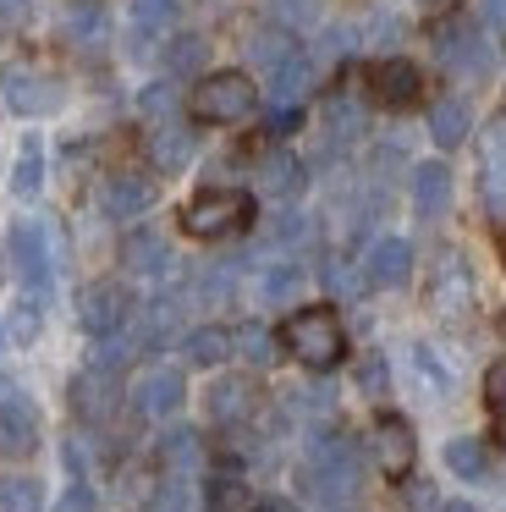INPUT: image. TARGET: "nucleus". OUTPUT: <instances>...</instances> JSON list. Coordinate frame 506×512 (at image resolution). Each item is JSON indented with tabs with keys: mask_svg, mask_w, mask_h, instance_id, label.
<instances>
[{
	"mask_svg": "<svg viewBox=\"0 0 506 512\" xmlns=\"http://www.w3.org/2000/svg\"><path fill=\"white\" fill-rule=\"evenodd\" d=\"M495 435L506 441V408H495Z\"/></svg>",
	"mask_w": 506,
	"mask_h": 512,
	"instance_id": "de8ad7c7",
	"label": "nucleus"
},
{
	"mask_svg": "<svg viewBox=\"0 0 506 512\" xmlns=\"http://www.w3.org/2000/svg\"><path fill=\"white\" fill-rule=\"evenodd\" d=\"M259 188L270 193V199H292V193L303 188V166H297V155H286V149L264 155V166H259Z\"/></svg>",
	"mask_w": 506,
	"mask_h": 512,
	"instance_id": "4be33fe9",
	"label": "nucleus"
},
{
	"mask_svg": "<svg viewBox=\"0 0 506 512\" xmlns=\"http://www.w3.org/2000/svg\"><path fill=\"white\" fill-rule=\"evenodd\" d=\"M253 408H259V391H253V380H215V391H209V413H215L220 424L253 419Z\"/></svg>",
	"mask_w": 506,
	"mask_h": 512,
	"instance_id": "a211bd4d",
	"label": "nucleus"
},
{
	"mask_svg": "<svg viewBox=\"0 0 506 512\" xmlns=\"http://www.w3.org/2000/svg\"><path fill=\"white\" fill-rule=\"evenodd\" d=\"M171 105H176V89H171V83H154V89L143 94V116H165Z\"/></svg>",
	"mask_w": 506,
	"mask_h": 512,
	"instance_id": "4c0bfd02",
	"label": "nucleus"
},
{
	"mask_svg": "<svg viewBox=\"0 0 506 512\" xmlns=\"http://www.w3.org/2000/svg\"><path fill=\"white\" fill-rule=\"evenodd\" d=\"M468 298H473V287H468V270H462V259H440L435 303H440L446 314H457V309H468Z\"/></svg>",
	"mask_w": 506,
	"mask_h": 512,
	"instance_id": "393cba45",
	"label": "nucleus"
},
{
	"mask_svg": "<svg viewBox=\"0 0 506 512\" xmlns=\"http://www.w3.org/2000/svg\"><path fill=\"white\" fill-rule=\"evenodd\" d=\"M479 17L495 28H506V0H479Z\"/></svg>",
	"mask_w": 506,
	"mask_h": 512,
	"instance_id": "a18cd8bd",
	"label": "nucleus"
},
{
	"mask_svg": "<svg viewBox=\"0 0 506 512\" xmlns=\"http://www.w3.org/2000/svg\"><path fill=\"white\" fill-rule=\"evenodd\" d=\"M369 100L391 105V111H407L418 100V67L413 61H380V67H369Z\"/></svg>",
	"mask_w": 506,
	"mask_h": 512,
	"instance_id": "9b49d317",
	"label": "nucleus"
},
{
	"mask_svg": "<svg viewBox=\"0 0 506 512\" xmlns=\"http://www.w3.org/2000/svg\"><path fill=\"white\" fill-rule=\"evenodd\" d=\"M429 133H435L440 149L462 144V138H468V105H462V100H440L435 111H429Z\"/></svg>",
	"mask_w": 506,
	"mask_h": 512,
	"instance_id": "bb28decb",
	"label": "nucleus"
},
{
	"mask_svg": "<svg viewBox=\"0 0 506 512\" xmlns=\"http://www.w3.org/2000/svg\"><path fill=\"white\" fill-rule=\"evenodd\" d=\"M0 89H6V105H11V111H22V116H44V111L61 105L55 78H50V72H39V67H6V72H0Z\"/></svg>",
	"mask_w": 506,
	"mask_h": 512,
	"instance_id": "1a4fd4ad",
	"label": "nucleus"
},
{
	"mask_svg": "<svg viewBox=\"0 0 506 512\" xmlns=\"http://www.w3.org/2000/svg\"><path fill=\"white\" fill-rule=\"evenodd\" d=\"M33 441H39V424H33V408L22 397H0V457H22L33 452Z\"/></svg>",
	"mask_w": 506,
	"mask_h": 512,
	"instance_id": "f3484780",
	"label": "nucleus"
},
{
	"mask_svg": "<svg viewBox=\"0 0 506 512\" xmlns=\"http://www.w3.org/2000/svg\"><path fill=\"white\" fill-rule=\"evenodd\" d=\"M303 265H264V276H259V298L264 303H292L297 292H303Z\"/></svg>",
	"mask_w": 506,
	"mask_h": 512,
	"instance_id": "cd10ccee",
	"label": "nucleus"
},
{
	"mask_svg": "<svg viewBox=\"0 0 506 512\" xmlns=\"http://www.w3.org/2000/svg\"><path fill=\"white\" fill-rule=\"evenodd\" d=\"M28 17V0H0V28H17Z\"/></svg>",
	"mask_w": 506,
	"mask_h": 512,
	"instance_id": "c03bdc74",
	"label": "nucleus"
},
{
	"mask_svg": "<svg viewBox=\"0 0 506 512\" xmlns=\"http://www.w3.org/2000/svg\"><path fill=\"white\" fill-rule=\"evenodd\" d=\"M17 193H22V199H33V193H39V144H28V149H22V166H17Z\"/></svg>",
	"mask_w": 506,
	"mask_h": 512,
	"instance_id": "e433bc0d",
	"label": "nucleus"
},
{
	"mask_svg": "<svg viewBox=\"0 0 506 512\" xmlns=\"http://www.w3.org/2000/svg\"><path fill=\"white\" fill-rule=\"evenodd\" d=\"M308 89H314V61L308 56H292L286 67H275L270 72V105H275V127H292V116H297V105L308 100Z\"/></svg>",
	"mask_w": 506,
	"mask_h": 512,
	"instance_id": "9d476101",
	"label": "nucleus"
},
{
	"mask_svg": "<svg viewBox=\"0 0 506 512\" xmlns=\"http://www.w3.org/2000/svg\"><path fill=\"white\" fill-rule=\"evenodd\" d=\"M231 347H237L248 364H270V358H275V336L264 331V325H242V331L231 336Z\"/></svg>",
	"mask_w": 506,
	"mask_h": 512,
	"instance_id": "72a5a7b5",
	"label": "nucleus"
},
{
	"mask_svg": "<svg viewBox=\"0 0 506 512\" xmlns=\"http://www.w3.org/2000/svg\"><path fill=\"white\" fill-rule=\"evenodd\" d=\"M374 463H380L391 479H402L407 468H413V424L396 419V413H385V419L374 424Z\"/></svg>",
	"mask_w": 506,
	"mask_h": 512,
	"instance_id": "ddd939ff",
	"label": "nucleus"
},
{
	"mask_svg": "<svg viewBox=\"0 0 506 512\" xmlns=\"http://www.w3.org/2000/svg\"><path fill=\"white\" fill-rule=\"evenodd\" d=\"M424 6H446V0H424Z\"/></svg>",
	"mask_w": 506,
	"mask_h": 512,
	"instance_id": "8fccbe9b",
	"label": "nucleus"
},
{
	"mask_svg": "<svg viewBox=\"0 0 506 512\" xmlns=\"http://www.w3.org/2000/svg\"><path fill=\"white\" fill-rule=\"evenodd\" d=\"M407 501H413L418 512H440L435 507V490H429V485H413V490H407Z\"/></svg>",
	"mask_w": 506,
	"mask_h": 512,
	"instance_id": "49530a36",
	"label": "nucleus"
},
{
	"mask_svg": "<svg viewBox=\"0 0 506 512\" xmlns=\"http://www.w3.org/2000/svg\"><path fill=\"white\" fill-rule=\"evenodd\" d=\"M154 512H193V496H187V479H165L160 485V501H154Z\"/></svg>",
	"mask_w": 506,
	"mask_h": 512,
	"instance_id": "c9c22d12",
	"label": "nucleus"
},
{
	"mask_svg": "<svg viewBox=\"0 0 506 512\" xmlns=\"http://www.w3.org/2000/svg\"><path fill=\"white\" fill-rule=\"evenodd\" d=\"M446 199H451V171L440 166V160H429V166H418L413 171V204L424 215H440L446 210Z\"/></svg>",
	"mask_w": 506,
	"mask_h": 512,
	"instance_id": "b1692460",
	"label": "nucleus"
},
{
	"mask_svg": "<svg viewBox=\"0 0 506 512\" xmlns=\"http://www.w3.org/2000/svg\"><path fill=\"white\" fill-rule=\"evenodd\" d=\"M116 402H121V391H116V375H110V369H88V375H77L72 380V408L83 413V419H110V413H116Z\"/></svg>",
	"mask_w": 506,
	"mask_h": 512,
	"instance_id": "4468645a",
	"label": "nucleus"
},
{
	"mask_svg": "<svg viewBox=\"0 0 506 512\" xmlns=\"http://www.w3.org/2000/svg\"><path fill=\"white\" fill-rule=\"evenodd\" d=\"M55 512H94V496H88L83 485H72V490H66V501H61Z\"/></svg>",
	"mask_w": 506,
	"mask_h": 512,
	"instance_id": "37998d69",
	"label": "nucleus"
},
{
	"mask_svg": "<svg viewBox=\"0 0 506 512\" xmlns=\"http://www.w3.org/2000/svg\"><path fill=\"white\" fill-rule=\"evenodd\" d=\"M11 259H17V276L28 281V292L50 298V276H55V254H50V232L39 221H22L11 232Z\"/></svg>",
	"mask_w": 506,
	"mask_h": 512,
	"instance_id": "6e6552de",
	"label": "nucleus"
},
{
	"mask_svg": "<svg viewBox=\"0 0 506 512\" xmlns=\"http://www.w3.org/2000/svg\"><path fill=\"white\" fill-rule=\"evenodd\" d=\"M176 28V0H132L127 12V34H132V50H149L154 39H165Z\"/></svg>",
	"mask_w": 506,
	"mask_h": 512,
	"instance_id": "dca6fc26",
	"label": "nucleus"
},
{
	"mask_svg": "<svg viewBox=\"0 0 506 512\" xmlns=\"http://www.w3.org/2000/svg\"><path fill=\"white\" fill-rule=\"evenodd\" d=\"M479 193H484V210L495 221H506V116H495L479 138Z\"/></svg>",
	"mask_w": 506,
	"mask_h": 512,
	"instance_id": "0eeeda50",
	"label": "nucleus"
},
{
	"mask_svg": "<svg viewBox=\"0 0 506 512\" xmlns=\"http://www.w3.org/2000/svg\"><path fill=\"white\" fill-rule=\"evenodd\" d=\"M33 331H39V309H33V303H22V309L11 314V336H17V342H33Z\"/></svg>",
	"mask_w": 506,
	"mask_h": 512,
	"instance_id": "ea45409f",
	"label": "nucleus"
},
{
	"mask_svg": "<svg viewBox=\"0 0 506 512\" xmlns=\"http://www.w3.org/2000/svg\"><path fill=\"white\" fill-rule=\"evenodd\" d=\"M325 281H330L336 292H358V276H352V270L341 265V259H330V265H325Z\"/></svg>",
	"mask_w": 506,
	"mask_h": 512,
	"instance_id": "79ce46f5",
	"label": "nucleus"
},
{
	"mask_svg": "<svg viewBox=\"0 0 506 512\" xmlns=\"http://www.w3.org/2000/svg\"><path fill=\"white\" fill-rule=\"evenodd\" d=\"M160 463L171 468L176 479H187V474L198 468V435H193V430H171V435L160 441Z\"/></svg>",
	"mask_w": 506,
	"mask_h": 512,
	"instance_id": "c756f323",
	"label": "nucleus"
},
{
	"mask_svg": "<svg viewBox=\"0 0 506 512\" xmlns=\"http://www.w3.org/2000/svg\"><path fill=\"white\" fill-rule=\"evenodd\" d=\"M363 127H369V116H363V105L352 100V94H336V100L325 105V138L330 144H352V138L363 133Z\"/></svg>",
	"mask_w": 506,
	"mask_h": 512,
	"instance_id": "5701e85b",
	"label": "nucleus"
},
{
	"mask_svg": "<svg viewBox=\"0 0 506 512\" xmlns=\"http://www.w3.org/2000/svg\"><path fill=\"white\" fill-rule=\"evenodd\" d=\"M440 512H473V507H462V501H451V507H440Z\"/></svg>",
	"mask_w": 506,
	"mask_h": 512,
	"instance_id": "09e8293b",
	"label": "nucleus"
},
{
	"mask_svg": "<svg viewBox=\"0 0 506 512\" xmlns=\"http://www.w3.org/2000/svg\"><path fill=\"white\" fill-rule=\"evenodd\" d=\"M253 100H259V89L242 72H215V78H204L187 94V111H193V122L220 127V122H242L253 111Z\"/></svg>",
	"mask_w": 506,
	"mask_h": 512,
	"instance_id": "7ed1b4c3",
	"label": "nucleus"
},
{
	"mask_svg": "<svg viewBox=\"0 0 506 512\" xmlns=\"http://www.w3.org/2000/svg\"><path fill=\"white\" fill-rule=\"evenodd\" d=\"M248 221H253V199L242 188H209L182 210V226L193 237H226V232H242Z\"/></svg>",
	"mask_w": 506,
	"mask_h": 512,
	"instance_id": "20e7f679",
	"label": "nucleus"
},
{
	"mask_svg": "<svg viewBox=\"0 0 506 512\" xmlns=\"http://www.w3.org/2000/svg\"><path fill=\"white\" fill-rule=\"evenodd\" d=\"M363 276H369V287H402L413 276V248L402 237H380L363 259Z\"/></svg>",
	"mask_w": 506,
	"mask_h": 512,
	"instance_id": "2eb2a0df",
	"label": "nucleus"
},
{
	"mask_svg": "<svg viewBox=\"0 0 506 512\" xmlns=\"http://www.w3.org/2000/svg\"><path fill=\"white\" fill-rule=\"evenodd\" d=\"M149 155H154V166H160V171H182L187 160H193V133H187V127H176V122L154 127Z\"/></svg>",
	"mask_w": 506,
	"mask_h": 512,
	"instance_id": "412c9836",
	"label": "nucleus"
},
{
	"mask_svg": "<svg viewBox=\"0 0 506 512\" xmlns=\"http://www.w3.org/2000/svg\"><path fill=\"white\" fill-rule=\"evenodd\" d=\"M121 259H127L132 276H165V270H171V248H165L160 232H132L127 248H121Z\"/></svg>",
	"mask_w": 506,
	"mask_h": 512,
	"instance_id": "6ab92c4d",
	"label": "nucleus"
},
{
	"mask_svg": "<svg viewBox=\"0 0 506 512\" xmlns=\"http://www.w3.org/2000/svg\"><path fill=\"white\" fill-rule=\"evenodd\" d=\"M209 501H215V512H253V507H259V501H253V490L242 485V479H215Z\"/></svg>",
	"mask_w": 506,
	"mask_h": 512,
	"instance_id": "f704fd0d",
	"label": "nucleus"
},
{
	"mask_svg": "<svg viewBox=\"0 0 506 512\" xmlns=\"http://www.w3.org/2000/svg\"><path fill=\"white\" fill-rule=\"evenodd\" d=\"M281 342H286V353H292L297 364H308V369H330V364H341V353H347L341 320L330 309H297L292 320H286Z\"/></svg>",
	"mask_w": 506,
	"mask_h": 512,
	"instance_id": "f03ea898",
	"label": "nucleus"
},
{
	"mask_svg": "<svg viewBox=\"0 0 506 512\" xmlns=\"http://www.w3.org/2000/svg\"><path fill=\"white\" fill-rule=\"evenodd\" d=\"M435 56H440V67L446 72H457V78H484V72L495 67V45H490V34L484 28H473V23H440L435 28Z\"/></svg>",
	"mask_w": 506,
	"mask_h": 512,
	"instance_id": "39448f33",
	"label": "nucleus"
},
{
	"mask_svg": "<svg viewBox=\"0 0 506 512\" xmlns=\"http://www.w3.org/2000/svg\"><path fill=\"white\" fill-rule=\"evenodd\" d=\"M204 39H198V34H182V39H171V50H165V67H171L176 72V78H187V72H198V67H204Z\"/></svg>",
	"mask_w": 506,
	"mask_h": 512,
	"instance_id": "473e14b6",
	"label": "nucleus"
},
{
	"mask_svg": "<svg viewBox=\"0 0 506 512\" xmlns=\"http://www.w3.org/2000/svg\"><path fill=\"white\" fill-rule=\"evenodd\" d=\"M446 468L457 479H484L490 474V452H484V441H468V435H462V441L446 446Z\"/></svg>",
	"mask_w": 506,
	"mask_h": 512,
	"instance_id": "c85d7f7f",
	"label": "nucleus"
},
{
	"mask_svg": "<svg viewBox=\"0 0 506 512\" xmlns=\"http://www.w3.org/2000/svg\"><path fill=\"white\" fill-rule=\"evenodd\" d=\"M358 386L369 391V397H380V391H385V358H363V369H358Z\"/></svg>",
	"mask_w": 506,
	"mask_h": 512,
	"instance_id": "58836bf2",
	"label": "nucleus"
},
{
	"mask_svg": "<svg viewBox=\"0 0 506 512\" xmlns=\"http://www.w3.org/2000/svg\"><path fill=\"white\" fill-rule=\"evenodd\" d=\"M484 397H490L495 408H506V358L490 369V375H484Z\"/></svg>",
	"mask_w": 506,
	"mask_h": 512,
	"instance_id": "a19ab883",
	"label": "nucleus"
},
{
	"mask_svg": "<svg viewBox=\"0 0 506 512\" xmlns=\"http://www.w3.org/2000/svg\"><path fill=\"white\" fill-rule=\"evenodd\" d=\"M77 320H83V331L88 336H116V331H127V320H132V298H127V287H116V281H94V287L77 298Z\"/></svg>",
	"mask_w": 506,
	"mask_h": 512,
	"instance_id": "423d86ee",
	"label": "nucleus"
},
{
	"mask_svg": "<svg viewBox=\"0 0 506 512\" xmlns=\"http://www.w3.org/2000/svg\"><path fill=\"white\" fill-rule=\"evenodd\" d=\"M253 61H259L264 72H275V67H286V61L297 56L292 50V39H286V28H259V34H253Z\"/></svg>",
	"mask_w": 506,
	"mask_h": 512,
	"instance_id": "7c9ffc66",
	"label": "nucleus"
},
{
	"mask_svg": "<svg viewBox=\"0 0 506 512\" xmlns=\"http://www.w3.org/2000/svg\"><path fill=\"white\" fill-rule=\"evenodd\" d=\"M297 485H303V496L319 501V507L352 501V490H358V452H352L347 435H319V441L308 446L303 468H297Z\"/></svg>",
	"mask_w": 506,
	"mask_h": 512,
	"instance_id": "f257e3e1",
	"label": "nucleus"
},
{
	"mask_svg": "<svg viewBox=\"0 0 506 512\" xmlns=\"http://www.w3.org/2000/svg\"><path fill=\"white\" fill-rule=\"evenodd\" d=\"M132 408H138L143 419H171V413L182 408V375H176V369H149V375L132 386Z\"/></svg>",
	"mask_w": 506,
	"mask_h": 512,
	"instance_id": "f8f14e48",
	"label": "nucleus"
},
{
	"mask_svg": "<svg viewBox=\"0 0 506 512\" xmlns=\"http://www.w3.org/2000/svg\"><path fill=\"white\" fill-rule=\"evenodd\" d=\"M44 507V490H39V479H28V474H11V479H0V512H39Z\"/></svg>",
	"mask_w": 506,
	"mask_h": 512,
	"instance_id": "2f4dec72",
	"label": "nucleus"
},
{
	"mask_svg": "<svg viewBox=\"0 0 506 512\" xmlns=\"http://www.w3.org/2000/svg\"><path fill=\"white\" fill-rule=\"evenodd\" d=\"M154 204V182L149 177H116L105 188V210L116 215V221H132V215H143Z\"/></svg>",
	"mask_w": 506,
	"mask_h": 512,
	"instance_id": "aec40b11",
	"label": "nucleus"
},
{
	"mask_svg": "<svg viewBox=\"0 0 506 512\" xmlns=\"http://www.w3.org/2000/svg\"><path fill=\"white\" fill-rule=\"evenodd\" d=\"M182 353H187V364H198V369H215L220 358L231 353V331H220V325H204V331H193L182 342Z\"/></svg>",
	"mask_w": 506,
	"mask_h": 512,
	"instance_id": "a878e982",
	"label": "nucleus"
}]
</instances>
